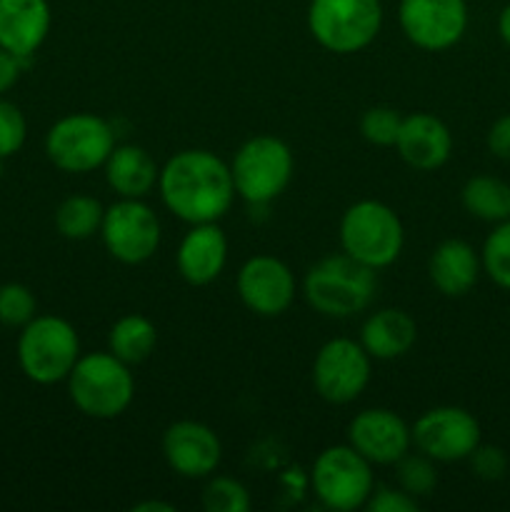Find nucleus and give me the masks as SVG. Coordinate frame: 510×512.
I'll return each instance as SVG.
<instances>
[{"mask_svg":"<svg viewBox=\"0 0 510 512\" xmlns=\"http://www.w3.org/2000/svg\"><path fill=\"white\" fill-rule=\"evenodd\" d=\"M160 198L190 225L218 223L235 200L230 165L210 150H180L160 168Z\"/></svg>","mask_w":510,"mask_h":512,"instance_id":"obj_1","label":"nucleus"},{"mask_svg":"<svg viewBox=\"0 0 510 512\" xmlns=\"http://www.w3.org/2000/svg\"><path fill=\"white\" fill-rule=\"evenodd\" d=\"M378 270L358 263L350 255H330L308 270L303 283L305 300L325 318H353L363 313L378 290Z\"/></svg>","mask_w":510,"mask_h":512,"instance_id":"obj_2","label":"nucleus"},{"mask_svg":"<svg viewBox=\"0 0 510 512\" xmlns=\"http://www.w3.org/2000/svg\"><path fill=\"white\" fill-rule=\"evenodd\" d=\"M68 393L75 408L95 420H113L130 408L135 378L130 365L113 353L80 355L68 375Z\"/></svg>","mask_w":510,"mask_h":512,"instance_id":"obj_3","label":"nucleus"},{"mask_svg":"<svg viewBox=\"0 0 510 512\" xmlns=\"http://www.w3.org/2000/svg\"><path fill=\"white\" fill-rule=\"evenodd\" d=\"M405 230L398 213L380 200H358L340 220L343 253L368 268L393 265L403 253Z\"/></svg>","mask_w":510,"mask_h":512,"instance_id":"obj_4","label":"nucleus"},{"mask_svg":"<svg viewBox=\"0 0 510 512\" xmlns=\"http://www.w3.org/2000/svg\"><path fill=\"white\" fill-rule=\"evenodd\" d=\"M383 28L380 0H310L308 30L320 48L353 55L368 48Z\"/></svg>","mask_w":510,"mask_h":512,"instance_id":"obj_5","label":"nucleus"},{"mask_svg":"<svg viewBox=\"0 0 510 512\" xmlns=\"http://www.w3.org/2000/svg\"><path fill=\"white\" fill-rule=\"evenodd\" d=\"M80 358V338L58 315H35L18 338V363L25 378L38 385L68 380Z\"/></svg>","mask_w":510,"mask_h":512,"instance_id":"obj_6","label":"nucleus"},{"mask_svg":"<svg viewBox=\"0 0 510 512\" xmlns=\"http://www.w3.org/2000/svg\"><path fill=\"white\" fill-rule=\"evenodd\" d=\"M235 193L250 205H265L278 198L293 178V153L273 135L245 140L230 163Z\"/></svg>","mask_w":510,"mask_h":512,"instance_id":"obj_7","label":"nucleus"},{"mask_svg":"<svg viewBox=\"0 0 510 512\" xmlns=\"http://www.w3.org/2000/svg\"><path fill=\"white\" fill-rule=\"evenodd\" d=\"M310 485L323 508L350 512L365 508L375 490L373 463L365 460L353 445H333L315 458Z\"/></svg>","mask_w":510,"mask_h":512,"instance_id":"obj_8","label":"nucleus"},{"mask_svg":"<svg viewBox=\"0 0 510 512\" xmlns=\"http://www.w3.org/2000/svg\"><path fill=\"white\" fill-rule=\"evenodd\" d=\"M113 148V125L93 113L65 115L45 135V153L63 173H93L103 168Z\"/></svg>","mask_w":510,"mask_h":512,"instance_id":"obj_9","label":"nucleus"},{"mask_svg":"<svg viewBox=\"0 0 510 512\" xmlns=\"http://www.w3.org/2000/svg\"><path fill=\"white\" fill-rule=\"evenodd\" d=\"M103 245L118 263L140 265L153 258L160 248L163 228L150 205L138 198H120L105 208L100 225Z\"/></svg>","mask_w":510,"mask_h":512,"instance_id":"obj_10","label":"nucleus"},{"mask_svg":"<svg viewBox=\"0 0 510 512\" xmlns=\"http://www.w3.org/2000/svg\"><path fill=\"white\" fill-rule=\"evenodd\" d=\"M370 355L350 338H333L313 360L315 393L333 405H348L360 398L370 383Z\"/></svg>","mask_w":510,"mask_h":512,"instance_id":"obj_11","label":"nucleus"},{"mask_svg":"<svg viewBox=\"0 0 510 512\" xmlns=\"http://www.w3.org/2000/svg\"><path fill=\"white\" fill-rule=\"evenodd\" d=\"M415 448L435 463H455L468 460L480 445V425L468 410L443 405L425 410L410 428Z\"/></svg>","mask_w":510,"mask_h":512,"instance_id":"obj_12","label":"nucleus"},{"mask_svg":"<svg viewBox=\"0 0 510 512\" xmlns=\"http://www.w3.org/2000/svg\"><path fill=\"white\" fill-rule=\"evenodd\" d=\"M398 20L415 48L440 53L465 35L468 5L465 0H400Z\"/></svg>","mask_w":510,"mask_h":512,"instance_id":"obj_13","label":"nucleus"},{"mask_svg":"<svg viewBox=\"0 0 510 512\" xmlns=\"http://www.w3.org/2000/svg\"><path fill=\"white\" fill-rule=\"evenodd\" d=\"M238 295L250 313L278 318L295 300V275L273 255H255L238 270Z\"/></svg>","mask_w":510,"mask_h":512,"instance_id":"obj_14","label":"nucleus"},{"mask_svg":"<svg viewBox=\"0 0 510 512\" xmlns=\"http://www.w3.org/2000/svg\"><path fill=\"white\" fill-rule=\"evenodd\" d=\"M165 463L180 478H210L223 458V445L213 428L198 420H178L163 435Z\"/></svg>","mask_w":510,"mask_h":512,"instance_id":"obj_15","label":"nucleus"},{"mask_svg":"<svg viewBox=\"0 0 510 512\" xmlns=\"http://www.w3.org/2000/svg\"><path fill=\"white\" fill-rule=\"evenodd\" d=\"M348 443L373 465H395L410 450L413 435L393 410L370 408L350 420Z\"/></svg>","mask_w":510,"mask_h":512,"instance_id":"obj_16","label":"nucleus"},{"mask_svg":"<svg viewBox=\"0 0 510 512\" xmlns=\"http://www.w3.org/2000/svg\"><path fill=\"white\" fill-rule=\"evenodd\" d=\"M400 158L415 170H438L448 163L453 153V135L448 125L430 113H413L403 118L398 140H395Z\"/></svg>","mask_w":510,"mask_h":512,"instance_id":"obj_17","label":"nucleus"},{"mask_svg":"<svg viewBox=\"0 0 510 512\" xmlns=\"http://www.w3.org/2000/svg\"><path fill=\"white\" fill-rule=\"evenodd\" d=\"M48 0H0V48L30 60L50 33Z\"/></svg>","mask_w":510,"mask_h":512,"instance_id":"obj_18","label":"nucleus"},{"mask_svg":"<svg viewBox=\"0 0 510 512\" xmlns=\"http://www.w3.org/2000/svg\"><path fill=\"white\" fill-rule=\"evenodd\" d=\"M178 273L190 285H210L228 263V238L218 223H198L185 233L175 253Z\"/></svg>","mask_w":510,"mask_h":512,"instance_id":"obj_19","label":"nucleus"},{"mask_svg":"<svg viewBox=\"0 0 510 512\" xmlns=\"http://www.w3.org/2000/svg\"><path fill=\"white\" fill-rule=\"evenodd\" d=\"M480 258L465 240H443L433 250L428 260V275L435 288L448 298H460L470 293L473 285L478 283L480 275Z\"/></svg>","mask_w":510,"mask_h":512,"instance_id":"obj_20","label":"nucleus"},{"mask_svg":"<svg viewBox=\"0 0 510 512\" xmlns=\"http://www.w3.org/2000/svg\"><path fill=\"white\" fill-rule=\"evenodd\" d=\"M418 340V325L405 310L383 308L370 315L360 330V345L375 360L403 358Z\"/></svg>","mask_w":510,"mask_h":512,"instance_id":"obj_21","label":"nucleus"},{"mask_svg":"<svg viewBox=\"0 0 510 512\" xmlns=\"http://www.w3.org/2000/svg\"><path fill=\"white\" fill-rule=\"evenodd\" d=\"M103 168L105 180L120 198L143 200L153 193L160 178L158 163L140 145H115Z\"/></svg>","mask_w":510,"mask_h":512,"instance_id":"obj_22","label":"nucleus"},{"mask_svg":"<svg viewBox=\"0 0 510 512\" xmlns=\"http://www.w3.org/2000/svg\"><path fill=\"white\" fill-rule=\"evenodd\" d=\"M158 345V330L145 315H123L108 333V350L128 365L145 363Z\"/></svg>","mask_w":510,"mask_h":512,"instance_id":"obj_23","label":"nucleus"},{"mask_svg":"<svg viewBox=\"0 0 510 512\" xmlns=\"http://www.w3.org/2000/svg\"><path fill=\"white\" fill-rule=\"evenodd\" d=\"M463 205L473 218L503 223L510 220V185L490 175H475L465 183Z\"/></svg>","mask_w":510,"mask_h":512,"instance_id":"obj_24","label":"nucleus"},{"mask_svg":"<svg viewBox=\"0 0 510 512\" xmlns=\"http://www.w3.org/2000/svg\"><path fill=\"white\" fill-rule=\"evenodd\" d=\"M105 208L90 195H70L55 210V228L68 240H88L100 233Z\"/></svg>","mask_w":510,"mask_h":512,"instance_id":"obj_25","label":"nucleus"},{"mask_svg":"<svg viewBox=\"0 0 510 512\" xmlns=\"http://www.w3.org/2000/svg\"><path fill=\"white\" fill-rule=\"evenodd\" d=\"M483 263L485 273L500 288L510 290V220H503L493 233L488 235L483 245Z\"/></svg>","mask_w":510,"mask_h":512,"instance_id":"obj_26","label":"nucleus"},{"mask_svg":"<svg viewBox=\"0 0 510 512\" xmlns=\"http://www.w3.org/2000/svg\"><path fill=\"white\" fill-rule=\"evenodd\" d=\"M435 460L428 455H410L405 453L398 460V483L408 495L418 498H428L438 485V473H435Z\"/></svg>","mask_w":510,"mask_h":512,"instance_id":"obj_27","label":"nucleus"},{"mask_svg":"<svg viewBox=\"0 0 510 512\" xmlns=\"http://www.w3.org/2000/svg\"><path fill=\"white\" fill-rule=\"evenodd\" d=\"M203 508L208 512H248L250 493L235 478H210L203 490Z\"/></svg>","mask_w":510,"mask_h":512,"instance_id":"obj_28","label":"nucleus"},{"mask_svg":"<svg viewBox=\"0 0 510 512\" xmlns=\"http://www.w3.org/2000/svg\"><path fill=\"white\" fill-rule=\"evenodd\" d=\"M35 318V295L20 283L0 285V323L25 328Z\"/></svg>","mask_w":510,"mask_h":512,"instance_id":"obj_29","label":"nucleus"},{"mask_svg":"<svg viewBox=\"0 0 510 512\" xmlns=\"http://www.w3.org/2000/svg\"><path fill=\"white\" fill-rule=\"evenodd\" d=\"M400 125H403V115L398 110L375 105V108L365 110L363 120H360V133H363L368 143L388 148V145H395V140H398Z\"/></svg>","mask_w":510,"mask_h":512,"instance_id":"obj_30","label":"nucleus"},{"mask_svg":"<svg viewBox=\"0 0 510 512\" xmlns=\"http://www.w3.org/2000/svg\"><path fill=\"white\" fill-rule=\"evenodd\" d=\"M25 135H28V123L20 108L10 100L0 98V155L10 158L18 153L25 145Z\"/></svg>","mask_w":510,"mask_h":512,"instance_id":"obj_31","label":"nucleus"},{"mask_svg":"<svg viewBox=\"0 0 510 512\" xmlns=\"http://www.w3.org/2000/svg\"><path fill=\"white\" fill-rule=\"evenodd\" d=\"M365 508L370 512H418V500L413 495L405 493L403 488H378L373 490V495L368 498Z\"/></svg>","mask_w":510,"mask_h":512,"instance_id":"obj_32","label":"nucleus"},{"mask_svg":"<svg viewBox=\"0 0 510 512\" xmlns=\"http://www.w3.org/2000/svg\"><path fill=\"white\" fill-rule=\"evenodd\" d=\"M470 463H473V473L483 480H500L508 468V460H505L503 450L490 448V445H478L470 455Z\"/></svg>","mask_w":510,"mask_h":512,"instance_id":"obj_33","label":"nucleus"},{"mask_svg":"<svg viewBox=\"0 0 510 512\" xmlns=\"http://www.w3.org/2000/svg\"><path fill=\"white\" fill-rule=\"evenodd\" d=\"M488 148L495 158L510 160V113L493 123L488 133Z\"/></svg>","mask_w":510,"mask_h":512,"instance_id":"obj_34","label":"nucleus"},{"mask_svg":"<svg viewBox=\"0 0 510 512\" xmlns=\"http://www.w3.org/2000/svg\"><path fill=\"white\" fill-rule=\"evenodd\" d=\"M25 63H28V60H20L18 55H13V53H8L5 48H0V95L8 93V90L18 83Z\"/></svg>","mask_w":510,"mask_h":512,"instance_id":"obj_35","label":"nucleus"},{"mask_svg":"<svg viewBox=\"0 0 510 512\" xmlns=\"http://www.w3.org/2000/svg\"><path fill=\"white\" fill-rule=\"evenodd\" d=\"M135 512H175L170 503H160V500H148V503H138L133 508Z\"/></svg>","mask_w":510,"mask_h":512,"instance_id":"obj_36","label":"nucleus"},{"mask_svg":"<svg viewBox=\"0 0 510 512\" xmlns=\"http://www.w3.org/2000/svg\"><path fill=\"white\" fill-rule=\"evenodd\" d=\"M498 33H500V38L510 45V3L505 5L503 13H500V18H498Z\"/></svg>","mask_w":510,"mask_h":512,"instance_id":"obj_37","label":"nucleus"},{"mask_svg":"<svg viewBox=\"0 0 510 512\" xmlns=\"http://www.w3.org/2000/svg\"><path fill=\"white\" fill-rule=\"evenodd\" d=\"M3 155H0V180H3V173H5V165H3Z\"/></svg>","mask_w":510,"mask_h":512,"instance_id":"obj_38","label":"nucleus"}]
</instances>
